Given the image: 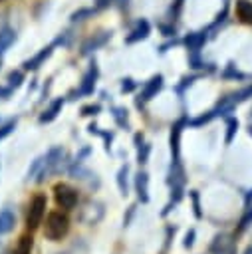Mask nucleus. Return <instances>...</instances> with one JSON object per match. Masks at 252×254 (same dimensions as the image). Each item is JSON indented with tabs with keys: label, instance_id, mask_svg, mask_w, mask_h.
<instances>
[{
	"label": "nucleus",
	"instance_id": "obj_1",
	"mask_svg": "<svg viewBox=\"0 0 252 254\" xmlns=\"http://www.w3.org/2000/svg\"><path fill=\"white\" fill-rule=\"evenodd\" d=\"M69 230V218L63 214V212H50L46 216V226H44V236L48 240H62Z\"/></svg>",
	"mask_w": 252,
	"mask_h": 254
},
{
	"label": "nucleus",
	"instance_id": "obj_2",
	"mask_svg": "<svg viewBox=\"0 0 252 254\" xmlns=\"http://www.w3.org/2000/svg\"><path fill=\"white\" fill-rule=\"evenodd\" d=\"M44 214H46V196L44 194H38L30 202V208H28V214H26V226L30 230H34L36 226H40Z\"/></svg>",
	"mask_w": 252,
	"mask_h": 254
},
{
	"label": "nucleus",
	"instance_id": "obj_3",
	"mask_svg": "<svg viewBox=\"0 0 252 254\" xmlns=\"http://www.w3.org/2000/svg\"><path fill=\"white\" fill-rule=\"evenodd\" d=\"M54 196H56V204L60 208L69 210V208H73L77 204V190L71 189L69 185H56Z\"/></svg>",
	"mask_w": 252,
	"mask_h": 254
},
{
	"label": "nucleus",
	"instance_id": "obj_4",
	"mask_svg": "<svg viewBox=\"0 0 252 254\" xmlns=\"http://www.w3.org/2000/svg\"><path fill=\"white\" fill-rule=\"evenodd\" d=\"M62 157H63V151L62 149H52L48 155H46V165L38 177V181H44V177H48L50 173H56L60 167H62Z\"/></svg>",
	"mask_w": 252,
	"mask_h": 254
},
{
	"label": "nucleus",
	"instance_id": "obj_5",
	"mask_svg": "<svg viewBox=\"0 0 252 254\" xmlns=\"http://www.w3.org/2000/svg\"><path fill=\"white\" fill-rule=\"evenodd\" d=\"M210 252L214 254H230L232 252V240L228 234H218L214 242L210 244Z\"/></svg>",
	"mask_w": 252,
	"mask_h": 254
},
{
	"label": "nucleus",
	"instance_id": "obj_6",
	"mask_svg": "<svg viewBox=\"0 0 252 254\" xmlns=\"http://www.w3.org/2000/svg\"><path fill=\"white\" fill-rule=\"evenodd\" d=\"M135 190H137L141 202H147L149 200V192H147L149 190V175L147 173H139L135 177Z\"/></svg>",
	"mask_w": 252,
	"mask_h": 254
},
{
	"label": "nucleus",
	"instance_id": "obj_7",
	"mask_svg": "<svg viewBox=\"0 0 252 254\" xmlns=\"http://www.w3.org/2000/svg\"><path fill=\"white\" fill-rule=\"evenodd\" d=\"M14 224H16V216H14V212L8 210V208L0 210V236L6 234V232H10V230L14 228Z\"/></svg>",
	"mask_w": 252,
	"mask_h": 254
},
{
	"label": "nucleus",
	"instance_id": "obj_8",
	"mask_svg": "<svg viewBox=\"0 0 252 254\" xmlns=\"http://www.w3.org/2000/svg\"><path fill=\"white\" fill-rule=\"evenodd\" d=\"M161 87H163V75H155V77H151V81L145 85L141 97L147 101V99H151L153 95H157V91H159Z\"/></svg>",
	"mask_w": 252,
	"mask_h": 254
},
{
	"label": "nucleus",
	"instance_id": "obj_9",
	"mask_svg": "<svg viewBox=\"0 0 252 254\" xmlns=\"http://www.w3.org/2000/svg\"><path fill=\"white\" fill-rule=\"evenodd\" d=\"M32 242H34V238H32V234H22L20 236V240H18V244H16V248L12 250V254H30L32 252Z\"/></svg>",
	"mask_w": 252,
	"mask_h": 254
},
{
	"label": "nucleus",
	"instance_id": "obj_10",
	"mask_svg": "<svg viewBox=\"0 0 252 254\" xmlns=\"http://www.w3.org/2000/svg\"><path fill=\"white\" fill-rule=\"evenodd\" d=\"M204 40H206V34H204V32H192V34H189V36H187L185 44H187V48H189V50L196 52V50L204 44Z\"/></svg>",
	"mask_w": 252,
	"mask_h": 254
},
{
	"label": "nucleus",
	"instance_id": "obj_11",
	"mask_svg": "<svg viewBox=\"0 0 252 254\" xmlns=\"http://www.w3.org/2000/svg\"><path fill=\"white\" fill-rule=\"evenodd\" d=\"M16 40V34L12 28H2L0 30V56L6 52V48H10Z\"/></svg>",
	"mask_w": 252,
	"mask_h": 254
},
{
	"label": "nucleus",
	"instance_id": "obj_12",
	"mask_svg": "<svg viewBox=\"0 0 252 254\" xmlns=\"http://www.w3.org/2000/svg\"><path fill=\"white\" fill-rule=\"evenodd\" d=\"M147 36H149V24L143 20V22L137 24V28L131 32V36H127V44H133V42L143 40V38H147Z\"/></svg>",
	"mask_w": 252,
	"mask_h": 254
},
{
	"label": "nucleus",
	"instance_id": "obj_13",
	"mask_svg": "<svg viewBox=\"0 0 252 254\" xmlns=\"http://www.w3.org/2000/svg\"><path fill=\"white\" fill-rule=\"evenodd\" d=\"M236 14H238V18H242L244 22H252V2H248V0H238V4H236Z\"/></svg>",
	"mask_w": 252,
	"mask_h": 254
},
{
	"label": "nucleus",
	"instance_id": "obj_14",
	"mask_svg": "<svg viewBox=\"0 0 252 254\" xmlns=\"http://www.w3.org/2000/svg\"><path fill=\"white\" fill-rule=\"evenodd\" d=\"M50 54H52V46H48V48H46V50H42L38 56H34L32 60H28V62L24 64V65H26V69H36V67H40V64H42Z\"/></svg>",
	"mask_w": 252,
	"mask_h": 254
},
{
	"label": "nucleus",
	"instance_id": "obj_15",
	"mask_svg": "<svg viewBox=\"0 0 252 254\" xmlns=\"http://www.w3.org/2000/svg\"><path fill=\"white\" fill-rule=\"evenodd\" d=\"M62 105H63V99H58V101H54V105L40 117V121L42 123H48V121H52V119H56V115L62 111Z\"/></svg>",
	"mask_w": 252,
	"mask_h": 254
},
{
	"label": "nucleus",
	"instance_id": "obj_16",
	"mask_svg": "<svg viewBox=\"0 0 252 254\" xmlns=\"http://www.w3.org/2000/svg\"><path fill=\"white\" fill-rule=\"evenodd\" d=\"M179 137H181V125H175L171 133V151L175 161H179Z\"/></svg>",
	"mask_w": 252,
	"mask_h": 254
},
{
	"label": "nucleus",
	"instance_id": "obj_17",
	"mask_svg": "<svg viewBox=\"0 0 252 254\" xmlns=\"http://www.w3.org/2000/svg\"><path fill=\"white\" fill-rule=\"evenodd\" d=\"M127 175H129V167L123 165L117 173V185H119V190H121L123 196H127Z\"/></svg>",
	"mask_w": 252,
	"mask_h": 254
},
{
	"label": "nucleus",
	"instance_id": "obj_18",
	"mask_svg": "<svg viewBox=\"0 0 252 254\" xmlns=\"http://www.w3.org/2000/svg\"><path fill=\"white\" fill-rule=\"evenodd\" d=\"M107 38H109V34H107V32H101V36H99V38H95V40L91 38V40H89V42L83 46V52H91V50H95L97 46L105 44V40H107Z\"/></svg>",
	"mask_w": 252,
	"mask_h": 254
},
{
	"label": "nucleus",
	"instance_id": "obj_19",
	"mask_svg": "<svg viewBox=\"0 0 252 254\" xmlns=\"http://www.w3.org/2000/svg\"><path fill=\"white\" fill-rule=\"evenodd\" d=\"M44 165H46V157H38V159H36V161L32 163V167L28 169V179L36 177V173H42Z\"/></svg>",
	"mask_w": 252,
	"mask_h": 254
},
{
	"label": "nucleus",
	"instance_id": "obj_20",
	"mask_svg": "<svg viewBox=\"0 0 252 254\" xmlns=\"http://www.w3.org/2000/svg\"><path fill=\"white\" fill-rule=\"evenodd\" d=\"M93 79H95V69H91L85 77H83V85H81V93H91L93 89Z\"/></svg>",
	"mask_w": 252,
	"mask_h": 254
},
{
	"label": "nucleus",
	"instance_id": "obj_21",
	"mask_svg": "<svg viewBox=\"0 0 252 254\" xmlns=\"http://www.w3.org/2000/svg\"><path fill=\"white\" fill-rule=\"evenodd\" d=\"M230 97L234 99V103H240V101H246L248 97H252V85H248V87H244V89H240L238 93H232Z\"/></svg>",
	"mask_w": 252,
	"mask_h": 254
},
{
	"label": "nucleus",
	"instance_id": "obj_22",
	"mask_svg": "<svg viewBox=\"0 0 252 254\" xmlns=\"http://www.w3.org/2000/svg\"><path fill=\"white\" fill-rule=\"evenodd\" d=\"M236 129H238V121L236 119H228V123H226V143H230L232 139H234V133H236Z\"/></svg>",
	"mask_w": 252,
	"mask_h": 254
},
{
	"label": "nucleus",
	"instance_id": "obj_23",
	"mask_svg": "<svg viewBox=\"0 0 252 254\" xmlns=\"http://www.w3.org/2000/svg\"><path fill=\"white\" fill-rule=\"evenodd\" d=\"M8 83H10V87H18L22 83V73L20 71H12L8 75Z\"/></svg>",
	"mask_w": 252,
	"mask_h": 254
},
{
	"label": "nucleus",
	"instance_id": "obj_24",
	"mask_svg": "<svg viewBox=\"0 0 252 254\" xmlns=\"http://www.w3.org/2000/svg\"><path fill=\"white\" fill-rule=\"evenodd\" d=\"M149 151H151V147H149V145H139V155H137V159H139V163H147V157H149Z\"/></svg>",
	"mask_w": 252,
	"mask_h": 254
},
{
	"label": "nucleus",
	"instance_id": "obj_25",
	"mask_svg": "<svg viewBox=\"0 0 252 254\" xmlns=\"http://www.w3.org/2000/svg\"><path fill=\"white\" fill-rule=\"evenodd\" d=\"M190 196H192V206H194V216H196V218H200V206H198V194H196V190H192V192H190Z\"/></svg>",
	"mask_w": 252,
	"mask_h": 254
},
{
	"label": "nucleus",
	"instance_id": "obj_26",
	"mask_svg": "<svg viewBox=\"0 0 252 254\" xmlns=\"http://www.w3.org/2000/svg\"><path fill=\"white\" fill-rule=\"evenodd\" d=\"M250 222H252V208H248L246 214L242 216V220H240V228H246Z\"/></svg>",
	"mask_w": 252,
	"mask_h": 254
},
{
	"label": "nucleus",
	"instance_id": "obj_27",
	"mask_svg": "<svg viewBox=\"0 0 252 254\" xmlns=\"http://www.w3.org/2000/svg\"><path fill=\"white\" fill-rule=\"evenodd\" d=\"M214 117V113L210 111L208 115H202V117H198V119H194V121H190V125H202V123H206V121H210Z\"/></svg>",
	"mask_w": 252,
	"mask_h": 254
},
{
	"label": "nucleus",
	"instance_id": "obj_28",
	"mask_svg": "<svg viewBox=\"0 0 252 254\" xmlns=\"http://www.w3.org/2000/svg\"><path fill=\"white\" fill-rule=\"evenodd\" d=\"M192 242H194V230H189V232H187V236H185V246H187V248H190V246H192Z\"/></svg>",
	"mask_w": 252,
	"mask_h": 254
},
{
	"label": "nucleus",
	"instance_id": "obj_29",
	"mask_svg": "<svg viewBox=\"0 0 252 254\" xmlns=\"http://www.w3.org/2000/svg\"><path fill=\"white\" fill-rule=\"evenodd\" d=\"M224 77H242V73H238V71H234L232 67H228V69L224 71Z\"/></svg>",
	"mask_w": 252,
	"mask_h": 254
},
{
	"label": "nucleus",
	"instance_id": "obj_30",
	"mask_svg": "<svg viewBox=\"0 0 252 254\" xmlns=\"http://www.w3.org/2000/svg\"><path fill=\"white\" fill-rule=\"evenodd\" d=\"M121 89H123V91H131V89H133V79H125L123 85H121Z\"/></svg>",
	"mask_w": 252,
	"mask_h": 254
},
{
	"label": "nucleus",
	"instance_id": "obj_31",
	"mask_svg": "<svg viewBox=\"0 0 252 254\" xmlns=\"http://www.w3.org/2000/svg\"><path fill=\"white\" fill-rule=\"evenodd\" d=\"M95 111H99L97 105H95V107H83V115H91V113H95Z\"/></svg>",
	"mask_w": 252,
	"mask_h": 254
},
{
	"label": "nucleus",
	"instance_id": "obj_32",
	"mask_svg": "<svg viewBox=\"0 0 252 254\" xmlns=\"http://www.w3.org/2000/svg\"><path fill=\"white\" fill-rule=\"evenodd\" d=\"M244 254H252V246H248V248H246V252H244Z\"/></svg>",
	"mask_w": 252,
	"mask_h": 254
},
{
	"label": "nucleus",
	"instance_id": "obj_33",
	"mask_svg": "<svg viewBox=\"0 0 252 254\" xmlns=\"http://www.w3.org/2000/svg\"><path fill=\"white\" fill-rule=\"evenodd\" d=\"M250 198H252V190H250V194H248V200H250Z\"/></svg>",
	"mask_w": 252,
	"mask_h": 254
},
{
	"label": "nucleus",
	"instance_id": "obj_34",
	"mask_svg": "<svg viewBox=\"0 0 252 254\" xmlns=\"http://www.w3.org/2000/svg\"><path fill=\"white\" fill-rule=\"evenodd\" d=\"M248 133H250V135H252V125H250V129H248Z\"/></svg>",
	"mask_w": 252,
	"mask_h": 254
}]
</instances>
